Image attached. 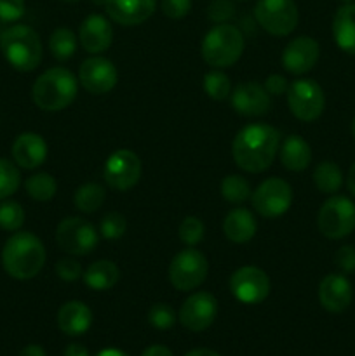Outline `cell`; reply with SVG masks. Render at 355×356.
<instances>
[{"mask_svg":"<svg viewBox=\"0 0 355 356\" xmlns=\"http://www.w3.org/2000/svg\"><path fill=\"white\" fill-rule=\"evenodd\" d=\"M281 148V132L267 124H249L240 129L232 143L237 167L249 174L270 169Z\"/></svg>","mask_w":355,"mask_h":356,"instance_id":"1","label":"cell"},{"mask_svg":"<svg viewBox=\"0 0 355 356\" xmlns=\"http://www.w3.org/2000/svg\"><path fill=\"white\" fill-rule=\"evenodd\" d=\"M45 247L37 235L16 232L2 249V266L16 280H31L45 264Z\"/></svg>","mask_w":355,"mask_h":356,"instance_id":"2","label":"cell"},{"mask_svg":"<svg viewBox=\"0 0 355 356\" xmlns=\"http://www.w3.org/2000/svg\"><path fill=\"white\" fill-rule=\"evenodd\" d=\"M79 79L63 66L49 68L31 87V99L42 111H61L75 101Z\"/></svg>","mask_w":355,"mask_h":356,"instance_id":"3","label":"cell"},{"mask_svg":"<svg viewBox=\"0 0 355 356\" xmlns=\"http://www.w3.org/2000/svg\"><path fill=\"white\" fill-rule=\"evenodd\" d=\"M246 49V38L237 26L221 23L212 26L204 35L200 44V56L211 68L225 70L235 65Z\"/></svg>","mask_w":355,"mask_h":356,"instance_id":"4","label":"cell"},{"mask_svg":"<svg viewBox=\"0 0 355 356\" xmlns=\"http://www.w3.org/2000/svg\"><path fill=\"white\" fill-rule=\"evenodd\" d=\"M0 51L6 61L21 73L33 72L42 61V42L26 24H14L0 35Z\"/></svg>","mask_w":355,"mask_h":356,"instance_id":"5","label":"cell"},{"mask_svg":"<svg viewBox=\"0 0 355 356\" xmlns=\"http://www.w3.org/2000/svg\"><path fill=\"white\" fill-rule=\"evenodd\" d=\"M207 273V257L195 247L180 250L169 264V282L180 292H190L200 287Z\"/></svg>","mask_w":355,"mask_h":356,"instance_id":"6","label":"cell"},{"mask_svg":"<svg viewBox=\"0 0 355 356\" xmlns=\"http://www.w3.org/2000/svg\"><path fill=\"white\" fill-rule=\"evenodd\" d=\"M317 228L326 238L341 240L355 229V204L347 197L327 198L317 214Z\"/></svg>","mask_w":355,"mask_h":356,"instance_id":"7","label":"cell"},{"mask_svg":"<svg viewBox=\"0 0 355 356\" xmlns=\"http://www.w3.org/2000/svg\"><path fill=\"white\" fill-rule=\"evenodd\" d=\"M254 17L267 33L287 37L298 26L299 13L294 0H258Z\"/></svg>","mask_w":355,"mask_h":356,"instance_id":"8","label":"cell"},{"mask_svg":"<svg viewBox=\"0 0 355 356\" xmlns=\"http://www.w3.org/2000/svg\"><path fill=\"white\" fill-rule=\"evenodd\" d=\"M291 113L301 122H315L326 108V94L312 79L294 80L285 92Z\"/></svg>","mask_w":355,"mask_h":356,"instance_id":"9","label":"cell"},{"mask_svg":"<svg viewBox=\"0 0 355 356\" xmlns=\"http://www.w3.org/2000/svg\"><path fill=\"white\" fill-rule=\"evenodd\" d=\"M56 242L70 256H87L97 247L100 233L87 219L66 218L56 228Z\"/></svg>","mask_w":355,"mask_h":356,"instance_id":"10","label":"cell"},{"mask_svg":"<svg viewBox=\"0 0 355 356\" xmlns=\"http://www.w3.org/2000/svg\"><path fill=\"white\" fill-rule=\"evenodd\" d=\"M253 207L261 218L277 219L289 211L292 202V188L281 177H268L251 195Z\"/></svg>","mask_w":355,"mask_h":356,"instance_id":"11","label":"cell"},{"mask_svg":"<svg viewBox=\"0 0 355 356\" xmlns=\"http://www.w3.org/2000/svg\"><path fill=\"white\" fill-rule=\"evenodd\" d=\"M141 160L131 149H117L104 162V183L115 191H129L141 179Z\"/></svg>","mask_w":355,"mask_h":356,"instance_id":"12","label":"cell"},{"mask_svg":"<svg viewBox=\"0 0 355 356\" xmlns=\"http://www.w3.org/2000/svg\"><path fill=\"white\" fill-rule=\"evenodd\" d=\"M270 278L261 268L242 266L230 277V292L242 305H260L270 294Z\"/></svg>","mask_w":355,"mask_h":356,"instance_id":"13","label":"cell"},{"mask_svg":"<svg viewBox=\"0 0 355 356\" xmlns=\"http://www.w3.org/2000/svg\"><path fill=\"white\" fill-rule=\"evenodd\" d=\"M218 301L211 292L198 291L194 292L184 299L181 305L178 318H180L181 325L191 332H204L205 329L214 323L216 316H218Z\"/></svg>","mask_w":355,"mask_h":356,"instance_id":"14","label":"cell"},{"mask_svg":"<svg viewBox=\"0 0 355 356\" xmlns=\"http://www.w3.org/2000/svg\"><path fill=\"white\" fill-rule=\"evenodd\" d=\"M79 83L94 96H103L115 89L118 82V72L113 63L101 56H93L82 61L79 68Z\"/></svg>","mask_w":355,"mask_h":356,"instance_id":"15","label":"cell"},{"mask_svg":"<svg viewBox=\"0 0 355 356\" xmlns=\"http://www.w3.org/2000/svg\"><path fill=\"white\" fill-rule=\"evenodd\" d=\"M320 58V45L315 38L301 35L289 42L282 52V66L291 75H305L312 72Z\"/></svg>","mask_w":355,"mask_h":356,"instance_id":"16","label":"cell"},{"mask_svg":"<svg viewBox=\"0 0 355 356\" xmlns=\"http://www.w3.org/2000/svg\"><path fill=\"white\" fill-rule=\"evenodd\" d=\"M232 108L242 117H263L271 108V96L261 83L242 82L230 94Z\"/></svg>","mask_w":355,"mask_h":356,"instance_id":"17","label":"cell"},{"mask_svg":"<svg viewBox=\"0 0 355 356\" xmlns=\"http://www.w3.org/2000/svg\"><path fill=\"white\" fill-rule=\"evenodd\" d=\"M113 40L111 24L103 14H89L79 28V44L89 54L97 56L106 51Z\"/></svg>","mask_w":355,"mask_h":356,"instance_id":"18","label":"cell"},{"mask_svg":"<svg viewBox=\"0 0 355 356\" xmlns=\"http://www.w3.org/2000/svg\"><path fill=\"white\" fill-rule=\"evenodd\" d=\"M354 299V289L345 275L331 273L320 280L319 302L326 312L343 313Z\"/></svg>","mask_w":355,"mask_h":356,"instance_id":"19","label":"cell"},{"mask_svg":"<svg viewBox=\"0 0 355 356\" xmlns=\"http://www.w3.org/2000/svg\"><path fill=\"white\" fill-rule=\"evenodd\" d=\"M108 17L122 26H136L153 16L157 0H104Z\"/></svg>","mask_w":355,"mask_h":356,"instance_id":"20","label":"cell"},{"mask_svg":"<svg viewBox=\"0 0 355 356\" xmlns=\"http://www.w3.org/2000/svg\"><path fill=\"white\" fill-rule=\"evenodd\" d=\"M13 153L14 163L21 169H37L47 159V145H45L44 138L38 136L37 132H23L17 136L13 143Z\"/></svg>","mask_w":355,"mask_h":356,"instance_id":"21","label":"cell"},{"mask_svg":"<svg viewBox=\"0 0 355 356\" xmlns=\"http://www.w3.org/2000/svg\"><path fill=\"white\" fill-rule=\"evenodd\" d=\"M93 312L82 301H68L59 308L58 327L66 336H82L93 325Z\"/></svg>","mask_w":355,"mask_h":356,"instance_id":"22","label":"cell"},{"mask_svg":"<svg viewBox=\"0 0 355 356\" xmlns=\"http://www.w3.org/2000/svg\"><path fill=\"white\" fill-rule=\"evenodd\" d=\"M258 232V221L247 209H232L223 219V233L233 243H247Z\"/></svg>","mask_w":355,"mask_h":356,"instance_id":"23","label":"cell"},{"mask_svg":"<svg viewBox=\"0 0 355 356\" xmlns=\"http://www.w3.org/2000/svg\"><path fill=\"white\" fill-rule=\"evenodd\" d=\"M278 153H281V162L284 169L291 170V172H301L312 163V148L298 134L287 136L282 141Z\"/></svg>","mask_w":355,"mask_h":356,"instance_id":"24","label":"cell"},{"mask_svg":"<svg viewBox=\"0 0 355 356\" xmlns=\"http://www.w3.org/2000/svg\"><path fill=\"white\" fill-rule=\"evenodd\" d=\"M333 37L338 47L355 56V3H345L333 19Z\"/></svg>","mask_w":355,"mask_h":356,"instance_id":"25","label":"cell"},{"mask_svg":"<svg viewBox=\"0 0 355 356\" xmlns=\"http://www.w3.org/2000/svg\"><path fill=\"white\" fill-rule=\"evenodd\" d=\"M82 280L90 291H110V289H113L115 285L118 284V280H120V270H118V266L113 261H94V263L89 264V268L84 271Z\"/></svg>","mask_w":355,"mask_h":356,"instance_id":"26","label":"cell"},{"mask_svg":"<svg viewBox=\"0 0 355 356\" xmlns=\"http://www.w3.org/2000/svg\"><path fill=\"white\" fill-rule=\"evenodd\" d=\"M343 172H341L340 165L331 160H324L313 170V184L320 193L334 195L336 191L341 190L343 186Z\"/></svg>","mask_w":355,"mask_h":356,"instance_id":"27","label":"cell"},{"mask_svg":"<svg viewBox=\"0 0 355 356\" xmlns=\"http://www.w3.org/2000/svg\"><path fill=\"white\" fill-rule=\"evenodd\" d=\"M104 198H106L104 186H101L100 183H86L77 188L73 204H75L77 211L84 212V214H93V212L100 211L101 205L104 204Z\"/></svg>","mask_w":355,"mask_h":356,"instance_id":"28","label":"cell"},{"mask_svg":"<svg viewBox=\"0 0 355 356\" xmlns=\"http://www.w3.org/2000/svg\"><path fill=\"white\" fill-rule=\"evenodd\" d=\"M79 47V37L70 28H56L49 37V51L58 61L72 58Z\"/></svg>","mask_w":355,"mask_h":356,"instance_id":"29","label":"cell"},{"mask_svg":"<svg viewBox=\"0 0 355 356\" xmlns=\"http://www.w3.org/2000/svg\"><path fill=\"white\" fill-rule=\"evenodd\" d=\"M24 190H26L28 197L33 198V200L49 202L54 198L56 191H58V183L49 172H37L26 177Z\"/></svg>","mask_w":355,"mask_h":356,"instance_id":"30","label":"cell"},{"mask_svg":"<svg viewBox=\"0 0 355 356\" xmlns=\"http://www.w3.org/2000/svg\"><path fill=\"white\" fill-rule=\"evenodd\" d=\"M219 190H221L223 198L233 205L244 204L253 195L249 181L240 174H228L226 177H223Z\"/></svg>","mask_w":355,"mask_h":356,"instance_id":"31","label":"cell"},{"mask_svg":"<svg viewBox=\"0 0 355 356\" xmlns=\"http://www.w3.org/2000/svg\"><path fill=\"white\" fill-rule=\"evenodd\" d=\"M202 89L207 94L211 99L214 101H225L228 99L232 94V82H230L228 75L223 73L221 70L212 68L211 72L205 73L202 79Z\"/></svg>","mask_w":355,"mask_h":356,"instance_id":"32","label":"cell"},{"mask_svg":"<svg viewBox=\"0 0 355 356\" xmlns=\"http://www.w3.org/2000/svg\"><path fill=\"white\" fill-rule=\"evenodd\" d=\"M21 184L19 169L10 160L0 159V202L17 191Z\"/></svg>","mask_w":355,"mask_h":356,"instance_id":"33","label":"cell"},{"mask_svg":"<svg viewBox=\"0 0 355 356\" xmlns=\"http://www.w3.org/2000/svg\"><path fill=\"white\" fill-rule=\"evenodd\" d=\"M24 225V211L17 202L2 200L0 202V228L6 232H19Z\"/></svg>","mask_w":355,"mask_h":356,"instance_id":"34","label":"cell"},{"mask_svg":"<svg viewBox=\"0 0 355 356\" xmlns=\"http://www.w3.org/2000/svg\"><path fill=\"white\" fill-rule=\"evenodd\" d=\"M205 233L204 222L195 216H188L178 226V236L187 247H195L202 242Z\"/></svg>","mask_w":355,"mask_h":356,"instance_id":"35","label":"cell"},{"mask_svg":"<svg viewBox=\"0 0 355 356\" xmlns=\"http://www.w3.org/2000/svg\"><path fill=\"white\" fill-rule=\"evenodd\" d=\"M176 320V312H174L169 305H166V302H155V305L148 309V323L152 327H155L157 330L173 329Z\"/></svg>","mask_w":355,"mask_h":356,"instance_id":"36","label":"cell"},{"mask_svg":"<svg viewBox=\"0 0 355 356\" xmlns=\"http://www.w3.org/2000/svg\"><path fill=\"white\" fill-rule=\"evenodd\" d=\"M127 229V222L125 218L118 212H108L103 216L100 222V236L104 240H118L125 235Z\"/></svg>","mask_w":355,"mask_h":356,"instance_id":"37","label":"cell"},{"mask_svg":"<svg viewBox=\"0 0 355 356\" xmlns=\"http://www.w3.org/2000/svg\"><path fill=\"white\" fill-rule=\"evenodd\" d=\"M54 270L59 280L63 282H75L79 278H82L84 275L82 264L77 259H73V257H63V259H59L56 263Z\"/></svg>","mask_w":355,"mask_h":356,"instance_id":"38","label":"cell"},{"mask_svg":"<svg viewBox=\"0 0 355 356\" xmlns=\"http://www.w3.org/2000/svg\"><path fill=\"white\" fill-rule=\"evenodd\" d=\"M233 14H235V7L232 0H211L207 7V17L216 24L228 23Z\"/></svg>","mask_w":355,"mask_h":356,"instance_id":"39","label":"cell"},{"mask_svg":"<svg viewBox=\"0 0 355 356\" xmlns=\"http://www.w3.org/2000/svg\"><path fill=\"white\" fill-rule=\"evenodd\" d=\"M160 9L169 19H183L191 9V0H160Z\"/></svg>","mask_w":355,"mask_h":356,"instance_id":"40","label":"cell"},{"mask_svg":"<svg viewBox=\"0 0 355 356\" xmlns=\"http://www.w3.org/2000/svg\"><path fill=\"white\" fill-rule=\"evenodd\" d=\"M24 14V0H0V19L17 21Z\"/></svg>","mask_w":355,"mask_h":356,"instance_id":"41","label":"cell"},{"mask_svg":"<svg viewBox=\"0 0 355 356\" xmlns=\"http://www.w3.org/2000/svg\"><path fill=\"white\" fill-rule=\"evenodd\" d=\"M334 263L343 273H354L355 271V247L343 245L334 254Z\"/></svg>","mask_w":355,"mask_h":356,"instance_id":"42","label":"cell"},{"mask_svg":"<svg viewBox=\"0 0 355 356\" xmlns=\"http://www.w3.org/2000/svg\"><path fill=\"white\" fill-rule=\"evenodd\" d=\"M263 87L267 89V92L270 96H282V94L287 92L289 82L284 75H278V73H271L267 76Z\"/></svg>","mask_w":355,"mask_h":356,"instance_id":"43","label":"cell"},{"mask_svg":"<svg viewBox=\"0 0 355 356\" xmlns=\"http://www.w3.org/2000/svg\"><path fill=\"white\" fill-rule=\"evenodd\" d=\"M141 356H174V355L171 353L169 348L162 346V344H153V346L146 348Z\"/></svg>","mask_w":355,"mask_h":356,"instance_id":"44","label":"cell"},{"mask_svg":"<svg viewBox=\"0 0 355 356\" xmlns=\"http://www.w3.org/2000/svg\"><path fill=\"white\" fill-rule=\"evenodd\" d=\"M63 356H89V351H87V348L82 346V344L72 343L65 348Z\"/></svg>","mask_w":355,"mask_h":356,"instance_id":"45","label":"cell"},{"mask_svg":"<svg viewBox=\"0 0 355 356\" xmlns=\"http://www.w3.org/2000/svg\"><path fill=\"white\" fill-rule=\"evenodd\" d=\"M19 356H47V355H45L44 348L38 346V344H28V346H24L23 350H21Z\"/></svg>","mask_w":355,"mask_h":356,"instance_id":"46","label":"cell"},{"mask_svg":"<svg viewBox=\"0 0 355 356\" xmlns=\"http://www.w3.org/2000/svg\"><path fill=\"white\" fill-rule=\"evenodd\" d=\"M347 188L352 193V197H355V162L352 163V167L348 169L347 174Z\"/></svg>","mask_w":355,"mask_h":356,"instance_id":"47","label":"cell"},{"mask_svg":"<svg viewBox=\"0 0 355 356\" xmlns=\"http://www.w3.org/2000/svg\"><path fill=\"white\" fill-rule=\"evenodd\" d=\"M184 356H221V355L216 353V351H212V350H207V348H198V350L188 351Z\"/></svg>","mask_w":355,"mask_h":356,"instance_id":"48","label":"cell"},{"mask_svg":"<svg viewBox=\"0 0 355 356\" xmlns=\"http://www.w3.org/2000/svg\"><path fill=\"white\" fill-rule=\"evenodd\" d=\"M94 356H129V355L125 353V351L117 350V348H104V350H101L100 353Z\"/></svg>","mask_w":355,"mask_h":356,"instance_id":"49","label":"cell"},{"mask_svg":"<svg viewBox=\"0 0 355 356\" xmlns=\"http://www.w3.org/2000/svg\"><path fill=\"white\" fill-rule=\"evenodd\" d=\"M352 136H354V139H355V117H354V120H352Z\"/></svg>","mask_w":355,"mask_h":356,"instance_id":"50","label":"cell"},{"mask_svg":"<svg viewBox=\"0 0 355 356\" xmlns=\"http://www.w3.org/2000/svg\"><path fill=\"white\" fill-rule=\"evenodd\" d=\"M340 2H343V3H352V2H355V0H340Z\"/></svg>","mask_w":355,"mask_h":356,"instance_id":"51","label":"cell"},{"mask_svg":"<svg viewBox=\"0 0 355 356\" xmlns=\"http://www.w3.org/2000/svg\"><path fill=\"white\" fill-rule=\"evenodd\" d=\"M63 2H77V0H63Z\"/></svg>","mask_w":355,"mask_h":356,"instance_id":"52","label":"cell"},{"mask_svg":"<svg viewBox=\"0 0 355 356\" xmlns=\"http://www.w3.org/2000/svg\"><path fill=\"white\" fill-rule=\"evenodd\" d=\"M239 2H244V0H239Z\"/></svg>","mask_w":355,"mask_h":356,"instance_id":"53","label":"cell"}]
</instances>
